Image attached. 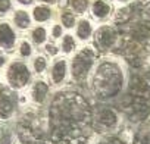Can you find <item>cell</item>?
Returning a JSON list of instances; mask_svg holds the SVG:
<instances>
[{"instance_id": "obj_9", "label": "cell", "mask_w": 150, "mask_h": 144, "mask_svg": "<svg viewBox=\"0 0 150 144\" xmlns=\"http://www.w3.org/2000/svg\"><path fill=\"white\" fill-rule=\"evenodd\" d=\"M16 41V34L12 30V27L6 22L0 24V47L3 49H12Z\"/></svg>"}, {"instance_id": "obj_16", "label": "cell", "mask_w": 150, "mask_h": 144, "mask_svg": "<svg viewBox=\"0 0 150 144\" xmlns=\"http://www.w3.org/2000/svg\"><path fill=\"white\" fill-rule=\"evenodd\" d=\"M31 38H33V41H34L35 44H43V43L46 41V38H47V31H46L43 27H37V28L33 30Z\"/></svg>"}, {"instance_id": "obj_21", "label": "cell", "mask_w": 150, "mask_h": 144, "mask_svg": "<svg viewBox=\"0 0 150 144\" xmlns=\"http://www.w3.org/2000/svg\"><path fill=\"white\" fill-rule=\"evenodd\" d=\"M71 6L75 12H84L88 6V0H71Z\"/></svg>"}, {"instance_id": "obj_11", "label": "cell", "mask_w": 150, "mask_h": 144, "mask_svg": "<svg viewBox=\"0 0 150 144\" xmlns=\"http://www.w3.org/2000/svg\"><path fill=\"white\" fill-rule=\"evenodd\" d=\"M66 69H68V66H66V62L63 59L54 62V65L52 68V81L54 84L63 83V80L66 77Z\"/></svg>"}, {"instance_id": "obj_18", "label": "cell", "mask_w": 150, "mask_h": 144, "mask_svg": "<svg viewBox=\"0 0 150 144\" xmlns=\"http://www.w3.org/2000/svg\"><path fill=\"white\" fill-rule=\"evenodd\" d=\"M33 66H34V71L37 74H43L47 68V59L44 56H37L34 60H33Z\"/></svg>"}, {"instance_id": "obj_13", "label": "cell", "mask_w": 150, "mask_h": 144, "mask_svg": "<svg viewBox=\"0 0 150 144\" xmlns=\"http://www.w3.org/2000/svg\"><path fill=\"white\" fill-rule=\"evenodd\" d=\"M13 24H15L18 28H21V30L28 28V27H30V24H31L30 15H28L27 12H24V11H18V12H15V16H13Z\"/></svg>"}, {"instance_id": "obj_19", "label": "cell", "mask_w": 150, "mask_h": 144, "mask_svg": "<svg viewBox=\"0 0 150 144\" xmlns=\"http://www.w3.org/2000/svg\"><path fill=\"white\" fill-rule=\"evenodd\" d=\"M0 144H13V134L5 126L0 128Z\"/></svg>"}, {"instance_id": "obj_30", "label": "cell", "mask_w": 150, "mask_h": 144, "mask_svg": "<svg viewBox=\"0 0 150 144\" xmlns=\"http://www.w3.org/2000/svg\"><path fill=\"white\" fill-rule=\"evenodd\" d=\"M41 2H47V3H54L56 0H41Z\"/></svg>"}, {"instance_id": "obj_10", "label": "cell", "mask_w": 150, "mask_h": 144, "mask_svg": "<svg viewBox=\"0 0 150 144\" xmlns=\"http://www.w3.org/2000/svg\"><path fill=\"white\" fill-rule=\"evenodd\" d=\"M49 93V85L44 81H35L33 88H31V97L34 100V103L37 104H43L46 97Z\"/></svg>"}, {"instance_id": "obj_15", "label": "cell", "mask_w": 150, "mask_h": 144, "mask_svg": "<svg viewBox=\"0 0 150 144\" xmlns=\"http://www.w3.org/2000/svg\"><path fill=\"white\" fill-rule=\"evenodd\" d=\"M33 15H34V19H35L37 22H46L47 19H50L52 11H50L47 6H38V8L34 9Z\"/></svg>"}, {"instance_id": "obj_29", "label": "cell", "mask_w": 150, "mask_h": 144, "mask_svg": "<svg viewBox=\"0 0 150 144\" xmlns=\"http://www.w3.org/2000/svg\"><path fill=\"white\" fill-rule=\"evenodd\" d=\"M19 3H22V5H31L33 3V0H18Z\"/></svg>"}, {"instance_id": "obj_23", "label": "cell", "mask_w": 150, "mask_h": 144, "mask_svg": "<svg viewBox=\"0 0 150 144\" xmlns=\"http://www.w3.org/2000/svg\"><path fill=\"white\" fill-rule=\"evenodd\" d=\"M94 144H124V143L118 138H103V140H97Z\"/></svg>"}, {"instance_id": "obj_24", "label": "cell", "mask_w": 150, "mask_h": 144, "mask_svg": "<svg viewBox=\"0 0 150 144\" xmlns=\"http://www.w3.org/2000/svg\"><path fill=\"white\" fill-rule=\"evenodd\" d=\"M11 9V0H0V12H8Z\"/></svg>"}, {"instance_id": "obj_1", "label": "cell", "mask_w": 150, "mask_h": 144, "mask_svg": "<svg viewBox=\"0 0 150 144\" xmlns=\"http://www.w3.org/2000/svg\"><path fill=\"white\" fill-rule=\"evenodd\" d=\"M49 144H88L93 112L87 100L74 91L54 96L49 110Z\"/></svg>"}, {"instance_id": "obj_22", "label": "cell", "mask_w": 150, "mask_h": 144, "mask_svg": "<svg viewBox=\"0 0 150 144\" xmlns=\"http://www.w3.org/2000/svg\"><path fill=\"white\" fill-rule=\"evenodd\" d=\"M19 53H21V56L28 57V56L31 54V46H30V43L22 41V43H21V46H19Z\"/></svg>"}, {"instance_id": "obj_6", "label": "cell", "mask_w": 150, "mask_h": 144, "mask_svg": "<svg viewBox=\"0 0 150 144\" xmlns=\"http://www.w3.org/2000/svg\"><path fill=\"white\" fill-rule=\"evenodd\" d=\"M18 107V96L12 87L0 85V118L9 119L16 112Z\"/></svg>"}, {"instance_id": "obj_28", "label": "cell", "mask_w": 150, "mask_h": 144, "mask_svg": "<svg viewBox=\"0 0 150 144\" xmlns=\"http://www.w3.org/2000/svg\"><path fill=\"white\" fill-rule=\"evenodd\" d=\"M6 63V56L3 54V52H0V68Z\"/></svg>"}, {"instance_id": "obj_25", "label": "cell", "mask_w": 150, "mask_h": 144, "mask_svg": "<svg viewBox=\"0 0 150 144\" xmlns=\"http://www.w3.org/2000/svg\"><path fill=\"white\" fill-rule=\"evenodd\" d=\"M46 52H49V54L54 56V54L59 52V49H57L56 46H53V44H47V46H46Z\"/></svg>"}, {"instance_id": "obj_2", "label": "cell", "mask_w": 150, "mask_h": 144, "mask_svg": "<svg viewBox=\"0 0 150 144\" xmlns=\"http://www.w3.org/2000/svg\"><path fill=\"white\" fill-rule=\"evenodd\" d=\"M93 93L100 100L115 97L122 88V72L113 62H102L93 75Z\"/></svg>"}, {"instance_id": "obj_17", "label": "cell", "mask_w": 150, "mask_h": 144, "mask_svg": "<svg viewBox=\"0 0 150 144\" xmlns=\"http://www.w3.org/2000/svg\"><path fill=\"white\" fill-rule=\"evenodd\" d=\"M63 53H71L75 50V38L72 35H65L62 40V46H60Z\"/></svg>"}, {"instance_id": "obj_5", "label": "cell", "mask_w": 150, "mask_h": 144, "mask_svg": "<svg viewBox=\"0 0 150 144\" xmlns=\"http://www.w3.org/2000/svg\"><path fill=\"white\" fill-rule=\"evenodd\" d=\"M6 78H8L9 85L13 90H19V88H24L30 83L31 72L24 62L15 60L9 65V68L6 71Z\"/></svg>"}, {"instance_id": "obj_20", "label": "cell", "mask_w": 150, "mask_h": 144, "mask_svg": "<svg viewBox=\"0 0 150 144\" xmlns=\"http://www.w3.org/2000/svg\"><path fill=\"white\" fill-rule=\"evenodd\" d=\"M60 19H62V25H63L65 28H72V27L75 25V16H74V13H71V12H63Z\"/></svg>"}, {"instance_id": "obj_26", "label": "cell", "mask_w": 150, "mask_h": 144, "mask_svg": "<svg viewBox=\"0 0 150 144\" xmlns=\"http://www.w3.org/2000/svg\"><path fill=\"white\" fill-rule=\"evenodd\" d=\"M60 35H62V27H60V25H54V27H53V37L57 38V37H60Z\"/></svg>"}, {"instance_id": "obj_8", "label": "cell", "mask_w": 150, "mask_h": 144, "mask_svg": "<svg viewBox=\"0 0 150 144\" xmlns=\"http://www.w3.org/2000/svg\"><path fill=\"white\" fill-rule=\"evenodd\" d=\"M118 40V32L112 27H102L94 32V44L97 50L106 52L115 46Z\"/></svg>"}, {"instance_id": "obj_14", "label": "cell", "mask_w": 150, "mask_h": 144, "mask_svg": "<svg viewBox=\"0 0 150 144\" xmlns=\"http://www.w3.org/2000/svg\"><path fill=\"white\" fill-rule=\"evenodd\" d=\"M91 34H93V30H91L90 22H88V21H86V19L80 21L78 28H77V35H78L81 40H87V38H90V37H91Z\"/></svg>"}, {"instance_id": "obj_27", "label": "cell", "mask_w": 150, "mask_h": 144, "mask_svg": "<svg viewBox=\"0 0 150 144\" xmlns=\"http://www.w3.org/2000/svg\"><path fill=\"white\" fill-rule=\"evenodd\" d=\"M140 144H150V131H149V132H146V134L141 137Z\"/></svg>"}, {"instance_id": "obj_7", "label": "cell", "mask_w": 150, "mask_h": 144, "mask_svg": "<svg viewBox=\"0 0 150 144\" xmlns=\"http://www.w3.org/2000/svg\"><path fill=\"white\" fill-rule=\"evenodd\" d=\"M116 122H118V115L110 107H103L99 109L96 113H93V128L99 132L115 128Z\"/></svg>"}, {"instance_id": "obj_12", "label": "cell", "mask_w": 150, "mask_h": 144, "mask_svg": "<svg viewBox=\"0 0 150 144\" xmlns=\"http://www.w3.org/2000/svg\"><path fill=\"white\" fill-rule=\"evenodd\" d=\"M93 15L99 19H103L109 15L110 12V6L105 2V0H96V2L93 3V9H91Z\"/></svg>"}, {"instance_id": "obj_4", "label": "cell", "mask_w": 150, "mask_h": 144, "mask_svg": "<svg viewBox=\"0 0 150 144\" xmlns=\"http://www.w3.org/2000/svg\"><path fill=\"white\" fill-rule=\"evenodd\" d=\"M96 60V53L90 47H84L74 56L71 62V75L75 81H83L87 78Z\"/></svg>"}, {"instance_id": "obj_3", "label": "cell", "mask_w": 150, "mask_h": 144, "mask_svg": "<svg viewBox=\"0 0 150 144\" xmlns=\"http://www.w3.org/2000/svg\"><path fill=\"white\" fill-rule=\"evenodd\" d=\"M49 122L44 124L40 118L33 113H27L18 124V134L27 144H35L46 137Z\"/></svg>"}]
</instances>
